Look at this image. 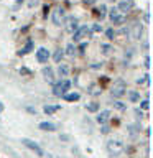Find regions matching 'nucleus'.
<instances>
[{"label":"nucleus","instance_id":"nucleus-38","mask_svg":"<svg viewBox=\"0 0 153 158\" xmlns=\"http://www.w3.org/2000/svg\"><path fill=\"white\" fill-rule=\"evenodd\" d=\"M110 2H114V0H110Z\"/></svg>","mask_w":153,"mask_h":158},{"label":"nucleus","instance_id":"nucleus-27","mask_svg":"<svg viewBox=\"0 0 153 158\" xmlns=\"http://www.w3.org/2000/svg\"><path fill=\"white\" fill-rule=\"evenodd\" d=\"M38 3H39V0H28V7H30V8L36 7Z\"/></svg>","mask_w":153,"mask_h":158},{"label":"nucleus","instance_id":"nucleus-10","mask_svg":"<svg viewBox=\"0 0 153 158\" xmlns=\"http://www.w3.org/2000/svg\"><path fill=\"white\" fill-rule=\"evenodd\" d=\"M77 18L76 17H69L68 18V25H66V30H68V31H71V33H74V31H76V30H77Z\"/></svg>","mask_w":153,"mask_h":158},{"label":"nucleus","instance_id":"nucleus-13","mask_svg":"<svg viewBox=\"0 0 153 158\" xmlns=\"http://www.w3.org/2000/svg\"><path fill=\"white\" fill-rule=\"evenodd\" d=\"M110 20H112V23H114V25H122V23H125V15L118 12L117 15H114Z\"/></svg>","mask_w":153,"mask_h":158},{"label":"nucleus","instance_id":"nucleus-29","mask_svg":"<svg viewBox=\"0 0 153 158\" xmlns=\"http://www.w3.org/2000/svg\"><path fill=\"white\" fill-rule=\"evenodd\" d=\"M101 132H102V133H109V132H110V127H109V125H102Z\"/></svg>","mask_w":153,"mask_h":158},{"label":"nucleus","instance_id":"nucleus-3","mask_svg":"<svg viewBox=\"0 0 153 158\" xmlns=\"http://www.w3.org/2000/svg\"><path fill=\"white\" fill-rule=\"evenodd\" d=\"M125 91H127V84L123 82L122 79H118V81L114 82L110 94H112V97H122L123 94H125Z\"/></svg>","mask_w":153,"mask_h":158},{"label":"nucleus","instance_id":"nucleus-2","mask_svg":"<svg viewBox=\"0 0 153 158\" xmlns=\"http://www.w3.org/2000/svg\"><path fill=\"white\" fill-rule=\"evenodd\" d=\"M107 150L112 156H117L123 152V143L122 140H109L107 142Z\"/></svg>","mask_w":153,"mask_h":158},{"label":"nucleus","instance_id":"nucleus-26","mask_svg":"<svg viewBox=\"0 0 153 158\" xmlns=\"http://www.w3.org/2000/svg\"><path fill=\"white\" fill-rule=\"evenodd\" d=\"M91 31H92V33H101V31H102V27H101L99 23H96V25H92Z\"/></svg>","mask_w":153,"mask_h":158},{"label":"nucleus","instance_id":"nucleus-15","mask_svg":"<svg viewBox=\"0 0 153 158\" xmlns=\"http://www.w3.org/2000/svg\"><path fill=\"white\" fill-rule=\"evenodd\" d=\"M58 73H59V76H61V77H66L69 74V66H68V64H59Z\"/></svg>","mask_w":153,"mask_h":158},{"label":"nucleus","instance_id":"nucleus-18","mask_svg":"<svg viewBox=\"0 0 153 158\" xmlns=\"http://www.w3.org/2000/svg\"><path fill=\"white\" fill-rule=\"evenodd\" d=\"M128 101L130 102H138L140 101V94H138L137 91H130L128 92Z\"/></svg>","mask_w":153,"mask_h":158},{"label":"nucleus","instance_id":"nucleus-8","mask_svg":"<svg viewBox=\"0 0 153 158\" xmlns=\"http://www.w3.org/2000/svg\"><path fill=\"white\" fill-rule=\"evenodd\" d=\"M36 59L39 63H46L48 59H49V51L46 48H39L38 51H36Z\"/></svg>","mask_w":153,"mask_h":158},{"label":"nucleus","instance_id":"nucleus-4","mask_svg":"<svg viewBox=\"0 0 153 158\" xmlns=\"http://www.w3.org/2000/svg\"><path fill=\"white\" fill-rule=\"evenodd\" d=\"M22 143H23L27 148H30L31 152H35L38 156H43V150L38 147V143H35L33 140H30V138H22Z\"/></svg>","mask_w":153,"mask_h":158},{"label":"nucleus","instance_id":"nucleus-12","mask_svg":"<svg viewBox=\"0 0 153 158\" xmlns=\"http://www.w3.org/2000/svg\"><path fill=\"white\" fill-rule=\"evenodd\" d=\"M39 130H44V132H54L56 130V125L51 122H41L39 123Z\"/></svg>","mask_w":153,"mask_h":158},{"label":"nucleus","instance_id":"nucleus-34","mask_svg":"<svg viewBox=\"0 0 153 158\" xmlns=\"http://www.w3.org/2000/svg\"><path fill=\"white\" fill-rule=\"evenodd\" d=\"M86 46H87V43H82L81 46H79V49H81V51H84V49H86Z\"/></svg>","mask_w":153,"mask_h":158},{"label":"nucleus","instance_id":"nucleus-35","mask_svg":"<svg viewBox=\"0 0 153 158\" xmlns=\"http://www.w3.org/2000/svg\"><path fill=\"white\" fill-rule=\"evenodd\" d=\"M0 112H3V104L0 102Z\"/></svg>","mask_w":153,"mask_h":158},{"label":"nucleus","instance_id":"nucleus-25","mask_svg":"<svg viewBox=\"0 0 153 158\" xmlns=\"http://www.w3.org/2000/svg\"><path fill=\"white\" fill-rule=\"evenodd\" d=\"M114 107L117 109V110H125L127 109V106L123 102H120V101H117V102H114Z\"/></svg>","mask_w":153,"mask_h":158},{"label":"nucleus","instance_id":"nucleus-14","mask_svg":"<svg viewBox=\"0 0 153 158\" xmlns=\"http://www.w3.org/2000/svg\"><path fill=\"white\" fill-rule=\"evenodd\" d=\"M43 76H44V79H46L48 82H53L54 81V73H53L51 68H44L43 69Z\"/></svg>","mask_w":153,"mask_h":158},{"label":"nucleus","instance_id":"nucleus-11","mask_svg":"<svg viewBox=\"0 0 153 158\" xmlns=\"http://www.w3.org/2000/svg\"><path fill=\"white\" fill-rule=\"evenodd\" d=\"M109 117H110V110H102V112L97 114L96 120H97L99 123H105V122L109 120Z\"/></svg>","mask_w":153,"mask_h":158},{"label":"nucleus","instance_id":"nucleus-7","mask_svg":"<svg viewBox=\"0 0 153 158\" xmlns=\"http://www.w3.org/2000/svg\"><path fill=\"white\" fill-rule=\"evenodd\" d=\"M132 8H133V0H122L117 7V10L120 13H127V12H130Z\"/></svg>","mask_w":153,"mask_h":158},{"label":"nucleus","instance_id":"nucleus-5","mask_svg":"<svg viewBox=\"0 0 153 158\" xmlns=\"http://www.w3.org/2000/svg\"><path fill=\"white\" fill-rule=\"evenodd\" d=\"M51 20H53V23L56 25V27H61L63 25V20H64V10L61 7H58V8H54V12L51 15Z\"/></svg>","mask_w":153,"mask_h":158},{"label":"nucleus","instance_id":"nucleus-28","mask_svg":"<svg viewBox=\"0 0 153 158\" xmlns=\"http://www.w3.org/2000/svg\"><path fill=\"white\" fill-rule=\"evenodd\" d=\"M105 35H107V38H114V30L112 28L105 30Z\"/></svg>","mask_w":153,"mask_h":158},{"label":"nucleus","instance_id":"nucleus-22","mask_svg":"<svg viewBox=\"0 0 153 158\" xmlns=\"http://www.w3.org/2000/svg\"><path fill=\"white\" fill-rule=\"evenodd\" d=\"M86 109H87V112H97L99 110V104L92 102V104H89V106H86Z\"/></svg>","mask_w":153,"mask_h":158},{"label":"nucleus","instance_id":"nucleus-19","mask_svg":"<svg viewBox=\"0 0 153 158\" xmlns=\"http://www.w3.org/2000/svg\"><path fill=\"white\" fill-rule=\"evenodd\" d=\"M43 110L46 112V114H53V112L59 110V106H44V107H43Z\"/></svg>","mask_w":153,"mask_h":158},{"label":"nucleus","instance_id":"nucleus-9","mask_svg":"<svg viewBox=\"0 0 153 158\" xmlns=\"http://www.w3.org/2000/svg\"><path fill=\"white\" fill-rule=\"evenodd\" d=\"M142 33H143V27H142L140 23H135V25L132 27V31H130L132 38H133V40H140Z\"/></svg>","mask_w":153,"mask_h":158},{"label":"nucleus","instance_id":"nucleus-16","mask_svg":"<svg viewBox=\"0 0 153 158\" xmlns=\"http://www.w3.org/2000/svg\"><path fill=\"white\" fill-rule=\"evenodd\" d=\"M79 94L77 92H71V94H64V99H66L68 102H76V101H79Z\"/></svg>","mask_w":153,"mask_h":158},{"label":"nucleus","instance_id":"nucleus-24","mask_svg":"<svg viewBox=\"0 0 153 158\" xmlns=\"http://www.w3.org/2000/svg\"><path fill=\"white\" fill-rule=\"evenodd\" d=\"M105 12H107V7H105V5H101V7H99V10H97V13H99V17H101V20L105 17Z\"/></svg>","mask_w":153,"mask_h":158},{"label":"nucleus","instance_id":"nucleus-6","mask_svg":"<svg viewBox=\"0 0 153 158\" xmlns=\"http://www.w3.org/2000/svg\"><path fill=\"white\" fill-rule=\"evenodd\" d=\"M89 35H91V30H89L87 27H81V28H77L76 31H74V41H81L82 38H87Z\"/></svg>","mask_w":153,"mask_h":158},{"label":"nucleus","instance_id":"nucleus-21","mask_svg":"<svg viewBox=\"0 0 153 158\" xmlns=\"http://www.w3.org/2000/svg\"><path fill=\"white\" fill-rule=\"evenodd\" d=\"M74 53H76V46L71 43V44H68L66 46V54L68 56H74Z\"/></svg>","mask_w":153,"mask_h":158},{"label":"nucleus","instance_id":"nucleus-31","mask_svg":"<svg viewBox=\"0 0 153 158\" xmlns=\"http://www.w3.org/2000/svg\"><path fill=\"white\" fill-rule=\"evenodd\" d=\"M148 107H150V102H148V101H143V102H142V109H145V110H147Z\"/></svg>","mask_w":153,"mask_h":158},{"label":"nucleus","instance_id":"nucleus-17","mask_svg":"<svg viewBox=\"0 0 153 158\" xmlns=\"http://www.w3.org/2000/svg\"><path fill=\"white\" fill-rule=\"evenodd\" d=\"M31 49H33V41H31V40H28V43L25 44L22 49H20V54H27V53L31 51Z\"/></svg>","mask_w":153,"mask_h":158},{"label":"nucleus","instance_id":"nucleus-36","mask_svg":"<svg viewBox=\"0 0 153 158\" xmlns=\"http://www.w3.org/2000/svg\"><path fill=\"white\" fill-rule=\"evenodd\" d=\"M48 158H54V156H53V155H48Z\"/></svg>","mask_w":153,"mask_h":158},{"label":"nucleus","instance_id":"nucleus-37","mask_svg":"<svg viewBox=\"0 0 153 158\" xmlns=\"http://www.w3.org/2000/svg\"><path fill=\"white\" fill-rule=\"evenodd\" d=\"M17 2H18V3H22V2H23V0H17Z\"/></svg>","mask_w":153,"mask_h":158},{"label":"nucleus","instance_id":"nucleus-30","mask_svg":"<svg viewBox=\"0 0 153 158\" xmlns=\"http://www.w3.org/2000/svg\"><path fill=\"white\" fill-rule=\"evenodd\" d=\"M117 13H118V10H117L115 7H114V8L110 10V13H109V17H110V18H112V17H114V15H117Z\"/></svg>","mask_w":153,"mask_h":158},{"label":"nucleus","instance_id":"nucleus-33","mask_svg":"<svg viewBox=\"0 0 153 158\" xmlns=\"http://www.w3.org/2000/svg\"><path fill=\"white\" fill-rule=\"evenodd\" d=\"M145 66H147V68H150V58H148V56L145 58Z\"/></svg>","mask_w":153,"mask_h":158},{"label":"nucleus","instance_id":"nucleus-23","mask_svg":"<svg viewBox=\"0 0 153 158\" xmlns=\"http://www.w3.org/2000/svg\"><path fill=\"white\" fill-rule=\"evenodd\" d=\"M101 49H102V53H104V54H109V53L112 51V46H110V44L102 43V44H101Z\"/></svg>","mask_w":153,"mask_h":158},{"label":"nucleus","instance_id":"nucleus-32","mask_svg":"<svg viewBox=\"0 0 153 158\" xmlns=\"http://www.w3.org/2000/svg\"><path fill=\"white\" fill-rule=\"evenodd\" d=\"M82 2L86 3V5H92L94 2H96V0H82Z\"/></svg>","mask_w":153,"mask_h":158},{"label":"nucleus","instance_id":"nucleus-20","mask_svg":"<svg viewBox=\"0 0 153 158\" xmlns=\"http://www.w3.org/2000/svg\"><path fill=\"white\" fill-rule=\"evenodd\" d=\"M63 56H64L63 49H58V51H56V53L53 54V59H54V61H56V63H61V59H63Z\"/></svg>","mask_w":153,"mask_h":158},{"label":"nucleus","instance_id":"nucleus-1","mask_svg":"<svg viewBox=\"0 0 153 158\" xmlns=\"http://www.w3.org/2000/svg\"><path fill=\"white\" fill-rule=\"evenodd\" d=\"M69 87H71V81H68V79H63V81H59L58 84H54V87H53V94L54 96H64L68 91H69Z\"/></svg>","mask_w":153,"mask_h":158}]
</instances>
